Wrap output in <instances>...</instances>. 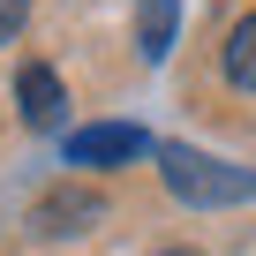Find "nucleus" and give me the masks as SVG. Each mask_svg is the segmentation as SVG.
I'll use <instances>...</instances> for the list:
<instances>
[{
  "label": "nucleus",
  "mask_w": 256,
  "mask_h": 256,
  "mask_svg": "<svg viewBox=\"0 0 256 256\" xmlns=\"http://www.w3.org/2000/svg\"><path fill=\"white\" fill-rule=\"evenodd\" d=\"M158 174L181 204L196 211H226V204H256V174L248 166H226V158H204L188 144H158Z\"/></svg>",
  "instance_id": "1"
},
{
  "label": "nucleus",
  "mask_w": 256,
  "mask_h": 256,
  "mask_svg": "<svg viewBox=\"0 0 256 256\" xmlns=\"http://www.w3.org/2000/svg\"><path fill=\"white\" fill-rule=\"evenodd\" d=\"M98 218H106V196H98V188H76V181H68V188H46V196L30 204V226H38V234H90Z\"/></svg>",
  "instance_id": "2"
},
{
  "label": "nucleus",
  "mask_w": 256,
  "mask_h": 256,
  "mask_svg": "<svg viewBox=\"0 0 256 256\" xmlns=\"http://www.w3.org/2000/svg\"><path fill=\"white\" fill-rule=\"evenodd\" d=\"M151 136L128 120H98V128H76L68 136V166H120V158H144Z\"/></svg>",
  "instance_id": "3"
},
{
  "label": "nucleus",
  "mask_w": 256,
  "mask_h": 256,
  "mask_svg": "<svg viewBox=\"0 0 256 256\" xmlns=\"http://www.w3.org/2000/svg\"><path fill=\"white\" fill-rule=\"evenodd\" d=\"M16 106H23V120H30V128H60L68 90H60V76H53V68H38V60H30V68L16 76Z\"/></svg>",
  "instance_id": "4"
},
{
  "label": "nucleus",
  "mask_w": 256,
  "mask_h": 256,
  "mask_svg": "<svg viewBox=\"0 0 256 256\" xmlns=\"http://www.w3.org/2000/svg\"><path fill=\"white\" fill-rule=\"evenodd\" d=\"M174 30H181V0H136V53L144 60H166Z\"/></svg>",
  "instance_id": "5"
},
{
  "label": "nucleus",
  "mask_w": 256,
  "mask_h": 256,
  "mask_svg": "<svg viewBox=\"0 0 256 256\" xmlns=\"http://www.w3.org/2000/svg\"><path fill=\"white\" fill-rule=\"evenodd\" d=\"M226 83L234 90H256V16H241L226 30Z\"/></svg>",
  "instance_id": "6"
},
{
  "label": "nucleus",
  "mask_w": 256,
  "mask_h": 256,
  "mask_svg": "<svg viewBox=\"0 0 256 256\" xmlns=\"http://www.w3.org/2000/svg\"><path fill=\"white\" fill-rule=\"evenodd\" d=\"M23 23H30V0H0V46L23 38Z\"/></svg>",
  "instance_id": "7"
},
{
  "label": "nucleus",
  "mask_w": 256,
  "mask_h": 256,
  "mask_svg": "<svg viewBox=\"0 0 256 256\" xmlns=\"http://www.w3.org/2000/svg\"><path fill=\"white\" fill-rule=\"evenodd\" d=\"M158 256H196V248H158Z\"/></svg>",
  "instance_id": "8"
}]
</instances>
